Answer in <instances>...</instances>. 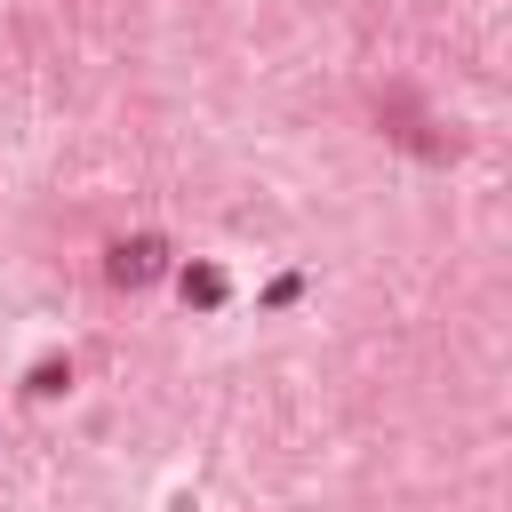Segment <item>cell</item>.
Instances as JSON below:
<instances>
[{
	"label": "cell",
	"instance_id": "obj_2",
	"mask_svg": "<svg viewBox=\"0 0 512 512\" xmlns=\"http://www.w3.org/2000/svg\"><path fill=\"white\" fill-rule=\"evenodd\" d=\"M184 296H192V304H224V272H208V264L184 272Z\"/></svg>",
	"mask_w": 512,
	"mask_h": 512
},
{
	"label": "cell",
	"instance_id": "obj_1",
	"mask_svg": "<svg viewBox=\"0 0 512 512\" xmlns=\"http://www.w3.org/2000/svg\"><path fill=\"white\" fill-rule=\"evenodd\" d=\"M152 256H160L152 240H136V248H112V272H120V280H144V272H152Z\"/></svg>",
	"mask_w": 512,
	"mask_h": 512
}]
</instances>
